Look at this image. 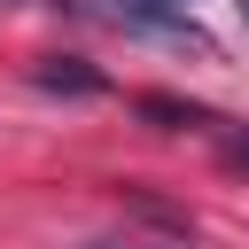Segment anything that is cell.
<instances>
[{
  "mask_svg": "<svg viewBox=\"0 0 249 249\" xmlns=\"http://www.w3.org/2000/svg\"><path fill=\"white\" fill-rule=\"evenodd\" d=\"M179 8H187V0H179Z\"/></svg>",
  "mask_w": 249,
  "mask_h": 249,
  "instance_id": "5",
  "label": "cell"
},
{
  "mask_svg": "<svg viewBox=\"0 0 249 249\" xmlns=\"http://www.w3.org/2000/svg\"><path fill=\"white\" fill-rule=\"evenodd\" d=\"M218 156H226L233 171H249V124H241V132H226V140H218Z\"/></svg>",
  "mask_w": 249,
  "mask_h": 249,
  "instance_id": "3",
  "label": "cell"
},
{
  "mask_svg": "<svg viewBox=\"0 0 249 249\" xmlns=\"http://www.w3.org/2000/svg\"><path fill=\"white\" fill-rule=\"evenodd\" d=\"M241 16H249V0H241Z\"/></svg>",
  "mask_w": 249,
  "mask_h": 249,
  "instance_id": "4",
  "label": "cell"
},
{
  "mask_svg": "<svg viewBox=\"0 0 249 249\" xmlns=\"http://www.w3.org/2000/svg\"><path fill=\"white\" fill-rule=\"evenodd\" d=\"M78 249H202L187 226H163V233H148V226H124V233H93V241H78Z\"/></svg>",
  "mask_w": 249,
  "mask_h": 249,
  "instance_id": "1",
  "label": "cell"
},
{
  "mask_svg": "<svg viewBox=\"0 0 249 249\" xmlns=\"http://www.w3.org/2000/svg\"><path fill=\"white\" fill-rule=\"evenodd\" d=\"M39 86L47 93H101V78L78 70V62H39Z\"/></svg>",
  "mask_w": 249,
  "mask_h": 249,
  "instance_id": "2",
  "label": "cell"
}]
</instances>
